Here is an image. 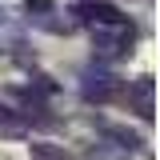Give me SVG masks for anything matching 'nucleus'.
I'll return each instance as SVG.
<instances>
[{
    "mask_svg": "<svg viewBox=\"0 0 160 160\" xmlns=\"http://www.w3.org/2000/svg\"><path fill=\"white\" fill-rule=\"evenodd\" d=\"M32 156H36V160H72L68 152H60V148H48V144H32Z\"/></svg>",
    "mask_w": 160,
    "mask_h": 160,
    "instance_id": "obj_3",
    "label": "nucleus"
},
{
    "mask_svg": "<svg viewBox=\"0 0 160 160\" xmlns=\"http://www.w3.org/2000/svg\"><path fill=\"white\" fill-rule=\"evenodd\" d=\"M24 12H28V16H52V12H56V4H52V0H28V4H24Z\"/></svg>",
    "mask_w": 160,
    "mask_h": 160,
    "instance_id": "obj_4",
    "label": "nucleus"
},
{
    "mask_svg": "<svg viewBox=\"0 0 160 160\" xmlns=\"http://www.w3.org/2000/svg\"><path fill=\"white\" fill-rule=\"evenodd\" d=\"M136 44V28L128 20L120 24H104V28H92V48H96L100 60H116V56H128Z\"/></svg>",
    "mask_w": 160,
    "mask_h": 160,
    "instance_id": "obj_1",
    "label": "nucleus"
},
{
    "mask_svg": "<svg viewBox=\"0 0 160 160\" xmlns=\"http://www.w3.org/2000/svg\"><path fill=\"white\" fill-rule=\"evenodd\" d=\"M72 16L84 20V24H92V28H104V24H120L124 12L116 4H108V0H76L72 4Z\"/></svg>",
    "mask_w": 160,
    "mask_h": 160,
    "instance_id": "obj_2",
    "label": "nucleus"
},
{
    "mask_svg": "<svg viewBox=\"0 0 160 160\" xmlns=\"http://www.w3.org/2000/svg\"><path fill=\"white\" fill-rule=\"evenodd\" d=\"M0 24H4V12H0Z\"/></svg>",
    "mask_w": 160,
    "mask_h": 160,
    "instance_id": "obj_5",
    "label": "nucleus"
}]
</instances>
